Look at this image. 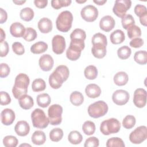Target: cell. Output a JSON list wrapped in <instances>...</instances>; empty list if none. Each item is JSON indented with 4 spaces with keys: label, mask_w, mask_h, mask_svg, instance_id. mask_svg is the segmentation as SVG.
I'll return each mask as SVG.
<instances>
[{
    "label": "cell",
    "mask_w": 147,
    "mask_h": 147,
    "mask_svg": "<svg viewBox=\"0 0 147 147\" xmlns=\"http://www.w3.org/2000/svg\"><path fill=\"white\" fill-rule=\"evenodd\" d=\"M129 80L127 74L123 71H120L115 74L113 80L114 83L118 86H122L127 84Z\"/></svg>",
    "instance_id": "cell-26"
},
{
    "label": "cell",
    "mask_w": 147,
    "mask_h": 147,
    "mask_svg": "<svg viewBox=\"0 0 147 147\" xmlns=\"http://www.w3.org/2000/svg\"><path fill=\"white\" fill-rule=\"evenodd\" d=\"M86 38V33L85 31L82 29L77 28L72 31L70 34L71 40L72 39H80L85 40Z\"/></svg>",
    "instance_id": "cell-45"
},
{
    "label": "cell",
    "mask_w": 147,
    "mask_h": 147,
    "mask_svg": "<svg viewBox=\"0 0 147 147\" xmlns=\"http://www.w3.org/2000/svg\"><path fill=\"white\" fill-rule=\"evenodd\" d=\"M37 36V33L36 30L32 28L29 27L25 29V33L22 37L25 41L30 42L34 40L36 38Z\"/></svg>",
    "instance_id": "cell-39"
},
{
    "label": "cell",
    "mask_w": 147,
    "mask_h": 147,
    "mask_svg": "<svg viewBox=\"0 0 147 147\" xmlns=\"http://www.w3.org/2000/svg\"><path fill=\"white\" fill-rule=\"evenodd\" d=\"M136 122V118L131 115H126L122 121V126L124 128L130 129L133 128Z\"/></svg>",
    "instance_id": "cell-42"
},
{
    "label": "cell",
    "mask_w": 147,
    "mask_h": 147,
    "mask_svg": "<svg viewBox=\"0 0 147 147\" xmlns=\"http://www.w3.org/2000/svg\"><path fill=\"white\" fill-rule=\"evenodd\" d=\"M147 138V127L145 126H140L136 127L129 135L130 141L134 144H140Z\"/></svg>",
    "instance_id": "cell-8"
},
{
    "label": "cell",
    "mask_w": 147,
    "mask_h": 147,
    "mask_svg": "<svg viewBox=\"0 0 147 147\" xmlns=\"http://www.w3.org/2000/svg\"><path fill=\"white\" fill-rule=\"evenodd\" d=\"M73 16L68 10L61 12L56 21V25L58 30L61 32H67L72 27Z\"/></svg>",
    "instance_id": "cell-3"
},
{
    "label": "cell",
    "mask_w": 147,
    "mask_h": 147,
    "mask_svg": "<svg viewBox=\"0 0 147 147\" xmlns=\"http://www.w3.org/2000/svg\"><path fill=\"white\" fill-rule=\"evenodd\" d=\"M48 44L44 41H38L30 47V51L34 54H40L48 49Z\"/></svg>",
    "instance_id": "cell-27"
},
{
    "label": "cell",
    "mask_w": 147,
    "mask_h": 147,
    "mask_svg": "<svg viewBox=\"0 0 147 147\" xmlns=\"http://www.w3.org/2000/svg\"><path fill=\"white\" fill-rule=\"evenodd\" d=\"M13 3H16V5H22L24 3L26 2V1H13Z\"/></svg>",
    "instance_id": "cell-58"
},
{
    "label": "cell",
    "mask_w": 147,
    "mask_h": 147,
    "mask_svg": "<svg viewBox=\"0 0 147 147\" xmlns=\"http://www.w3.org/2000/svg\"><path fill=\"white\" fill-rule=\"evenodd\" d=\"M129 98L130 95L129 92L124 90H117L112 95L113 102L119 106L124 105L127 103L129 100Z\"/></svg>",
    "instance_id": "cell-13"
},
{
    "label": "cell",
    "mask_w": 147,
    "mask_h": 147,
    "mask_svg": "<svg viewBox=\"0 0 147 147\" xmlns=\"http://www.w3.org/2000/svg\"><path fill=\"white\" fill-rule=\"evenodd\" d=\"M38 64L42 71L46 72L49 71L53 67L54 60L51 55L49 54H45L40 57Z\"/></svg>",
    "instance_id": "cell-15"
},
{
    "label": "cell",
    "mask_w": 147,
    "mask_h": 147,
    "mask_svg": "<svg viewBox=\"0 0 147 147\" xmlns=\"http://www.w3.org/2000/svg\"><path fill=\"white\" fill-rule=\"evenodd\" d=\"M36 100L38 106L42 108H45L51 103V98L48 94L42 93L37 95Z\"/></svg>",
    "instance_id": "cell-28"
},
{
    "label": "cell",
    "mask_w": 147,
    "mask_h": 147,
    "mask_svg": "<svg viewBox=\"0 0 147 147\" xmlns=\"http://www.w3.org/2000/svg\"><path fill=\"white\" fill-rule=\"evenodd\" d=\"M121 129V123L116 118H109L103 121L100 125V131L103 134L108 136L118 133Z\"/></svg>",
    "instance_id": "cell-5"
},
{
    "label": "cell",
    "mask_w": 147,
    "mask_h": 147,
    "mask_svg": "<svg viewBox=\"0 0 147 147\" xmlns=\"http://www.w3.org/2000/svg\"><path fill=\"white\" fill-rule=\"evenodd\" d=\"M84 74L87 79L94 80L98 76V69L95 66L90 65L86 67L84 71Z\"/></svg>",
    "instance_id": "cell-31"
},
{
    "label": "cell",
    "mask_w": 147,
    "mask_h": 147,
    "mask_svg": "<svg viewBox=\"0 0 147 147\" xmlns=\"http://www.w3.org/2000/svg\"><path fill=\"white\" fill-rule=\"evenodd\" d=\"M14 131L19 136H26L30 131V126L26 121H20L15 125Z\"/></svg>",
    "instance_id": "cell-18"
},
{
    "label": "cell",
    "mask_w": 147,
    "mask_h": 147,
    "mask_svg": "<svg viewBox=\"0 0 147 147\" xmlns=\"http://www.w3.org/2000/svg\"><path fill=\"white\" fill-rule=\"evenodd\" d=\"M10 72V68L6 63H1L0 65V77H7Z\"/></svg>",
    "instance_id": "cell-50"
},
{
    "label": "cell",
    "mask_w": 147,
    "mask_h": 147,
    "mask_svg": "<svg viewBox=\"0 0 147 147\" xmlns=\"http://www.w3.org/2000/svg\"><path fill=\"white\" fill-rule=\"evenodd\" d=\"M7 19V14L2 8H0V24H2L6 21Z\"/></svg>",
    "instance_id": "cell-55"
},
{
    "label": "cell",
    "mask_w": 147,
    "mask_h": 147,
    "mask_svg": "<svg viewBox=\"0 0 147 147\" xmlns=\"http://www.w3.org/2000/svg\"><path fill=\"white\" fill-rule=\"evenodd\" d=\"M99 145V140L95 137H90L88 138L84 144V147H97Z\"/></svg>",
    "instance_id": "cell-49"
},
{
    "label": "cell",
    "mask_w": 147,
    "mask_h": 147,
    "mask_svg": "<svg viewBox=\"0 0 147 147\" xmlns=\"http://www.w3.org/2000/svg\"><path fill=\"white\" fill-rule=\"evenodd\" d=\"M110 41L113 44H119L122 43L125 40L124 32L120 30L117 29L113 32L110 36Z\"/></svg>",
    "instance_id": "cell-24"
},
{
    "label": "cell",
    "mask_w": 147,
    "mask_h": 147,
    "mask_svg": "<svg viewBox=\"0 0 147 147\" xmlns=\"http://www.w3.org/2000/svg\"><path fill=\"white\" fill-rule=\"evenodd\" d=\"M31 140L34 144L41 145L45 142L46 136L44 131L41 130H36L33 133Z\"/></svg>",
    "instance_id": "cell-25"
},
{
    "label": "cell",
    "mask_w": 147,
    "mask_h": 147,
    "mask_svg": "<svg viewBox=\"0 0 147 147\" xmlns=\"http://www.w3.org/2000/svg\"><path fill=\"white\" fill-rule=\"evenodd\" d=\"M115 22L113 17L110 16H105L103 17L99 21V27L102 30L109 32L115 26Z\"/></svg>",
    "instance_id": "cell-17"
},
{
    "label": "cell",
    "mask_w": 147,
    "mask_h": 147,
    "mask_svg": "<svg viewBox=\"0 0 147 147\" xmlns=\"http://www.w3.org/2000/svg\"><path fill=\"white\" fill-rule=\"evenodd\" d=\"M37 26L39 30L42 33H48L50 32L53 28L52 21L47 17L41 18L38 22Z\"/></svg>",
    "instance_id": "cell-20"
},
{
    "label": "cell",
    "mask_w": 147,
    "mask_h": 147,
    "mask_svg": "<svg viewBox=\"0 0 147 147\" xmlns=\"http://www.w3.org/2000/svg\"><path fill=\"white\" fill-rule=\"evenodd\" d=\"M29 83V78L25 74L20 73L17 75L12 88V93L16 99H18L21 96L26 94Z\"/></svg>",
    "instance_id": "cell-1"
},
{
    "label": "cell",
    "mask_w": 147,
    "mask_h": 147,
    "mask_svg": "<svg viewBox=\"0 0 147 147\" xmlns=\"http://www.w3.org/2000/svg\"><path fill=\"white\" fill-rule=\"evenodd\" d=\"M1 101L0 103L2 106L9 105L11 102V98L9 94L5 91H1Z\"/></svg>",
    "instance_id": "cell-51"
},
{
    "label": "cell",
    "mask_w": 147,
    "mask_h": 147,
    "mask_svg": "<svg viewBox=\"0 0 147 147\" xmlns=\"http://www.w3.org/2000/svg\"><path fill=\"white\" fill-rule=\"evenodd\" d=\"M16 118V115L14 111L10 109H5L1 113V119L2 124L6 126L11 125Z\"/></svg>",
    "instance_id": "cell-16"
},
{
    "label": "cell",
    "mask_w": 147,
    "mask_h": 147,
    "mask_svg": "<svg viewBox=\"0 0 147 147\" xmlns=\"http://www.w3.org/2000/svg\"><path fill=\"white\" fill-rule=\"evenodd\" d=\"M108 105L103 100H98L91 104L88 107V115L94 118L104 116L108 111Z\"/></svg>",
    "instance_id": "cell-6"
},
{
    "label": "cell",
    "mask_w": 147,
    "mask_h": 147,
    "mask_svg": "<svg viewBox=\"0 0 147 147\" xmlns=\"http://www.w3.org/2000/svg\"><path fill=\"white\" fill-rule=\"evenodd\" d=\"M129 44H130V46H131L133 48H140L144 45V40L142 38L140 37L134 38L130 41Z\"/></svg>",
    "instance_id": "cell-52"
},
{
    "label": "cell",
    "mask_w": 147,
    "mask_h": 147,
    "mask_svg": "<svg viewBox=\"0 0 147 147\" xmlns=\"http://www.w3.org/2000/svg\"><path fill=\"white\" fill-rule=\"evenodd\" d=\"M127 30V36L130 39L137 38L141 36V30L140 28L136 25L131 26Z\"/></svg>",
    "instance_id": "cell-40"
},
{
    "label": "cell",
    "mask_w": 147,
    "mask_h": 147,
    "mask_svg": "<svg viewBox=\"0 0 147 147\" xmlns=\"http://www.w3.org/2000/svg\"><path fill=\"white\" fill-rule=\"evenodd\" d=\"M5 36H6L5 33L4 32L2 28H1V42L4 41V40L5 38Z\"/></svg>",
    "instance_id": "cell-57"
},
{
    "label": "cell",
    "mask_w": 147,
    "mask_h": 147,
    "mask_svg": "<svg viewBox=\"0 0 147 147\" xmlns=\"http://www.w3.org/2000/svg\"><path fill=\"white\" fill-rule=\"evenodd\" d=\"M80 15L84 21L89 22H93L98 17V10L93 5H87L81 10Z\"/></svg>",
    "instance_id": "cell-10"
},
{
    "label": "cell",
    "mask_w": 147,
    "mask_h": 147,
    "mask_svg": "<svg viewBox=\"0 0 147 147\" xmlns=\"http://www.w3.org/2000/svg\"><path fill=\"white\" fill-rule=\"evenodd\" d=\"M134 61L139 64L145 65L147 63V52L146 51H138L134 53Z\"/></svg>",
    "instance_id": "cell-34"
},
{
    "label": "cell",
    "mask_w": 147,
    "mask_h": 147,
    "mask_svg": "<svg viewBox=\"0 0 147 147\" xmlns=\"http://www.w3.org/2000/svg\"><path fill=\"white\" fill-rule=\"evenodd\" d=\"M64 82H65L64 77L56 69L49 76V85L53 89L60 88Z\"/></svg>",
    "instance_id": "cell-14"
},
{
    "label": "cell",
    "mask_w": 147,
    "mask_h": 147,
    "mask_svg": "<svg viewBox=\"0 0 147 147\" xmlns=\"http://www.w3.org/2000/svg\"><path fill=\"white\" fill-rule=\"evenodd\" d=\"M20 106L24 110L30 109L34 105V101L32 96L29 95H24L18 99Z\"/></svg>",
    "instance_id": "cell-23"
},
{
    "label": "cell",
    "mask_w": 147,
    "mask_h": 147,
    "mask_svg": "<svg viewBox=\"0 0 147 147\" xmlns=\"http://www.w3.org/2000/svg\"><path fill=\"white\" fill-rule=\"evenodd\" d=\"M136 15L138 17H142L147 15V9L145 6L141 4H138L134 7V9Z\"/></svg>",
    "instance_id": "cell-47"
},
{
    "label": "cell",
    "mask_w": 147,
    "mask_h": 147,
    "mask_svg": "<svg viewBox=\"0 0 147 147\" xmlns=\"http://www.w3.org/2000/svg\"><path fill=\"white\" fill-rule=\"evenodd\" d=\"M13 51L17 55H22L25 53V48L20 42H14L12 44Z\"/></svg>",
    "instance_id": "cell-48"
},
{
    "label": "cell",
    "mask_w": 147,
    "mask_h": 147,
    "mask_svg": "<svg viewBox=\"0 0 147 147\" xmlns=\"http://www.w3.org/2000/svg\"><path fill=\"white\" fill-rule=\"evenodd\" d=\"M63 131L61 129L54 128L49 132V138L53 142H59L63 137Z\"/></svg>",
    "instance_id": "cell-35"
},
{
    "label": "cell",
    "mask_w": 147,
    "mask_h": 147,
    "mask_svg": "<svg viewBox=\"0 0 147 147\" xmlns=\"http://www.w3.org/2000/svg\"><path fill=\"white\" fill-rule=\"evenodd\" d=\"M18 143V140L13 136H7L3 139V144L6 147H16Z\"/></svg>",
    "instance_id": "cell-43"
},
{
    "label": "cell",
    "mask_w": 147,
    "mask_h": 147,
    "mask_svg": "<svg viewBox=\"0 0 147 147\" xmlns=\"http://www.w3.org/2000/svg\"><path fill=\"white\" fill-rule=\"evenodd\" d=\"M52 51L55 53L57 55L63 53L66 46L64 37L59 34L55 36L52 40Z\"/></svg>",
    "instance_id": "cell-11"
},
{
    "label": "cell",
    "mask_w": 147,
    "mask_h": 147,
    "mask_svg": "<svg viewBox=\"0 0 147 147\" xmlns=\"http://www.w3.org/2000/svg\"><path fill=\"white\" fill-rule=\"evenodd\" d=\"M25 31V26L18 22L13 23L10 26V32L14 37H22Z\"/></svg>",
    "instance_id": "cell-19"
},
{
    "label": "cell",
    "mask_w": 147,
    "mask_h": 147,
    "mask_svg": "<svg viewBox=\"0 0 147 147\" xmlns=\"http://www.w3.org/2000/svg\"><path fill=\"white\" fill-rule=\"evenodd\" d=\"M93 2L97 4L98 5H103L105 3H106L107 1L106 0H94Z\"/></svg>",
    "instance_id": "cell-56"
},
{
    "label": "cell",
    "mask_w": 147,
    "mask_h": 147,
    "mask_svg": "<svg viewBox=\"0 0 147 147\" xmlns=\"http://www.w3.org/2000/svg\"><path fill=\"white\" fill-rule=\"evenodd\" d=\"M131 53V49L126 45L122 46L118 49L117 55L118 57L122 60H125L128 59Z\"/></svg>",
    "instance_id": "cell-37"
},
{
    "label": "cell",
    "mask_w": 147,
    "mask_h": 147,
    "mask_svg": "<svg viewBox=\"0 0 147 147\" xmlns=\"http://www.w3.org/2000/svg\"><path fill=\"white\" fill-rule=\"evenodd\" d=\"M76 2L77 3H83L86 2V1H79V0L78 1V0H76Z\"/></svg>",
    "instance_id": "cell-59"
},
{
    "label": "cell",
    "mask_w": 147,
    "mask_h": 147,
    "mask_svg": "<svg viewBox=\"0 0 147 147\" xmlns=\"http://www.w3.org/2000/svg\"><path fill=\"white\" fill-rule=\"evenodd\" d=\"M84 47V40L80 39L71 40L69 47L66 51L67 57L71 61H76L80 57L81 52Z\"/></svg>",
    "instance_id": "cell-2"
},
{
    "label": "cell",
    "mask_w": 147,
    "mask_h": 147,
    "mask_svg": "<svg viewBox=\"0 0 147 147\" xmlns=\"http://www.w3.org/2000/svg\"><path fill=\"white\" fill-rule=\"evenodd\" d=\"M131 6L130 0H116L113 8V13L118 17H124Z\"/></svg>",
    "instance_id": "cell-9"
},
{
    "label": "cell",
    "mask_w": 147,
    "mask_h": 147,
    "mask_svg": "<svg viewBox=\"0 0 147 147\" xmlns=\"http://www.w3.org/2000/svg\"><path fill=\"white\" fill-rule=\"evenodd\" d=\"M31 119L33 126L38 129H45L49 123V119L44 111L40 109H36L32 111Z\"/></svg>",
    "instance_id": "cell-4"
},
{
    "label": "cell",
    "mask_w": 147,
    "mask_h": 147,
    "mask_svg": "<svg viewBox=\"0 0 147 147\" xmlns=\"http://www.w3.org/2000/svg\"><path fill=\"white\" fill-rule=\"evenodd\" d=\"M92 45L96 43H101L107 46V40L105 35L100 33H97L93 35L91 40Z\"/></svg>",
    "instance_id": "cell-46"
},
{
    "label": "cell",
    "mask_w": 147,
    "mask_h": 147,
    "mask_svg": "<svg viewBox=\"0 0 147 147\" xmlns=\"http://www.w3.org/2000/svg\"><path fill=\"white\" fill-rule=\"evenodd\" d=\"M35 6L40 9H43L45 7L48 5L47 0H35L34 1Z\"/></svg>",
    "instance_id": "cell-54"
},
{
    "label": "cell",
    "mask_w": 147,
    "mask_h": 147,
    "mask_svg": "<svg viewBox=\"0 0 147 147\" xmlns=\"http://www.w3.org/2000/svg\"><path fill=\"white\" fill-rule=\"evenodd\" d=\"M34 16V11L30 7H25L20 11V18L25 21H31Z\"/></svg>",
    "instance_id": "cell-32"
},
{
    "label": "cell",
    "mask_w": 147,
    "mask_h": 147,
    "mask_svg": "<svg viewBox=\"0 0 147 147\" xmlns=\"http://www.w3.org/2000/svg\"><path fill=\"white\" fill-rule=\"evenodd\" d=\"M46 88V83L42 79H34L32 84V89L34 92L42 91Z\"/></svg>",
    "instance_id": "cell-33"
},
{
    "label": "cell",
    "mask_w": 147,
    "mask_h": 147,
    "mask_svg": "<svg viewBox=\"0 0 147 147\" xmlns=\"http://www.w3.org/2000/svg\"><path fill=\"white\" fill-rule=\"evenodd\" d=\"M9 51L8 43L4 41L1 42V57H5Z\"/></svg>",
    "instance_id": "cell-53"
},
{
    "label": "cell",
    "mask_w": 147,
    "mask_h": 147,
    "mask_svg": "<svg viewBox=\"0 0 147 147\" xmlns=\"http://www.w3.org/2000/svg\"><path fill=\"white\" fill-rule=\"evenodd\" d=\"M133 103L138 108L145 107L146 103V91L145 89L137 88L134 92Z\"/></svg>",
    "instance_id": "cell-12"
},
{
    "label": "cell",
    "mask_w": 147,
    "mask_h": 147,
    "mask_svg": "<svg viewBox=\"0 0 147 147\" xmlns=\"http://www.w3.org/2000/svg\"><path fill=\"white\" fill-rule=\"evenodd\" d=\"M30 146V145H29V144H21V145H20V146Z\"/></svg>",
    "instance_id": "cell-60"
},
{
    "label": "cell",
    "mask_w": 147,
    "mask_h": 147,
    "mask_svg": "<svg viewBox=\"0 0 147 147\" xmlns=\"http://www.w3.org/2000/svg\"><path fill=\"white\" fill-rule=\"evenodd\" d=\"M69 100L72 105L76 106H79L83 103L84 96L80 92L75 91L71 94Z\"/></svg>",
    "instance_id": "cell-29"
},
{
    "label": "cell",
    "mask_w": 147,
    "mask_h": 147,
    "mask_svg": "<svg viewBox=\"0 0 147 147\" xmlns=\"http://www.w3.org/2000/svg\"><path fill=\"white\" fill-rule=\"evenodd\" d=\"M121 23L122 27L127 30L129 28L135 25V21L133 17L131 14H126L122 18Z\"/></svg>",
    "instance_id": "cell-38"
},
{
    "label": "cell",
    "mask_w": 147,
    "mask_h": 147,
    "mask_svg": "<svg viewBox=\"0 0 147 147\" xmlns=\"http://www.w3.org/2000/svg\"><path fill=\"white\" fill-rule=\"evenodd\" d=\"M91 52L95 57L102 59L106 55V45L101 43L93 44Z\"/></svg>",
    "instance_id": "cell-21"
},
{
    "label": "cell",
    "mask_w": 147,
    "mask_h": 147,
    "mask_svg": "<svg viewBox=\"0 0 147 147\" xmlns=\"http://www.w3.org/2000/svg\"><path fill=\"white\" fill-rule=\"evenodd\" d=\"M106 146L107 147H124L125 145L121 138L119 137H112L107 140Z\"/></svg>",
    "instance_id": "cell-41"
},
{
    "label": "cell",
    "mask_w": 147,
    "mask_h": 147,
    "mask_svg": "<svg viewBox=\"0 0 147 147\" xmlns=\"http://www.w3.org/2000/svg\"><path fill=\"white\" fill-rule=\"evenodd\" d=\"M72 1L71 0H52L51 1L52 7L58 10L62 7H67L71 5Z\"/></svg>",
    "instance_id": "cell-44"
},
{
    "label": "cell",
    "mask_w": 147,
    "mask_h": 147,
    "mask_svg": "<svg viewBox=\"0 0 147 147\" xmlns=\"http://www.w3.org/2000/svg\"><path fill=\"white\" fill-rule=\"evenodd\" d=\"M95 125L91 121H87L82 125V130L83 133L87 136L93 134L95 131Z\"/></svg>",
    "instance_id": "cell-36"
},
{
    "label": "cell",
    "mask_w": 147,
    "mask_h": 147,
    "mask_svg": "<svg viewBox=\"0 0 147 147\" xmlns=\"http://www.w3.org/2000/svg\"><path fill=\"white\" fill-rule=\"evenodd\" d=\"M68 140L72 144H79L83 140V136L79 131L73 130L69 133L68 136Z\"/></svg>",
    "instance_id": "cell-30"
},
{
    "label": "cell",
    "mask_w": 147,
    "mask_h": 147,
    "mask_svg": "<svg viewBox=\"0 0 147 147\" xmlns=\"http://www.w3.org/2000/svg\"><path fill=\"white\" fill-rule=\"evenodd\" d=\"M63 107L58 104H54L49 107L48 115L49 123L52 125H58L62 122Z\"/></svg>",
    "instance_id": "cell-7"
},
{
    "label": "cell",
    "mask_w": 147,
    "mask_h": 147,
    "mask_svg": "<svg viewBox=\"0 0 147 147\" xmlns=\"http://www.w3.org/2000/svg\"><path fill=\"white\" fill-rule=\"evenodd\" d=\"M85 92L87 96L90 98H96L100 96L101 89L96 84H89L85 88Z\"/></svg>",
    "instance_id": "cell-22"
}]
</instances>
